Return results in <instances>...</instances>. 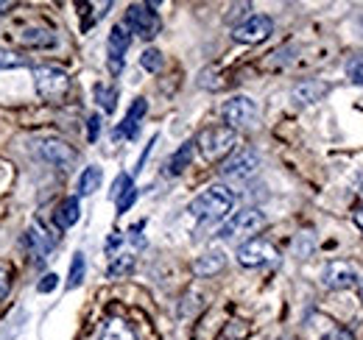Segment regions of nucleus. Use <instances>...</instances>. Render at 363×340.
<instances>
[{
    "instance_id": "f257e3e1",
    "label": "nucleus",
    "mask_w": 363,
    "mask_h": 340,
    "mask_svg": "<svg viewBox=\"0 0 363 340\" xmlns=\"http://www.w3.org/2000/svg\"><path fill=\"white\" fill-rule=\"evenodd\" d=\"M232 207H235V193L224 184H213L190 201V215L201 223H218L232 212Z\"/></svg>"
},
{
    "instance_id": "f03ea898",
    "label": "nucleus",
    "mask_w": 363,
    "mask_h": 340,
    "mask_svg": "<svg viewBox=\"0 0 363 340\" xmlns=\"http://www.w3.org/2000/svg\"><path fill=\"white\" fill-rule=\"evenodd\" d=\"M196 145H199V151H201V157H204L207 162H218V159H224L227 154L235 151L238 134L229 126H210L199 134Z\"/></svg>"
},
{
    "instance_id": "7ed1b4c3",
    "label": "nucleus",
    "mask_w": 363,
    "mask_h": 340,
    "mask_svg": "<svg viewBox=\"0 0 363 340\" xmlns=\"http://www.w3.org/2000/svg\"><path fill=\"white\" fill-rule=\"evenodd\" d=\"M34 84H37V92H40L45 101L56 103V101H62V98L67 95V89H70V76H67L62 67L40 64V67H34Z\"/></svg>"
},
{
    "instance_id": "20e7f679",
    "label": "nucleus",
    "mask_w": 363,
    "mask_h": 340,
    "mask_svg": "<svg viewBox=\"0 0 363 340\" xmlns=\"http://www.w3.org/2000/svg\"><path fill=\"white\" fill-rule=\"evenodd\" d=\"M263 226H266V215L260 212V210H240V212H235L227 223L221 226L218 237H224V240L249 237V240H252Z\"/></svg>"
},
{
    "instance_id": "39448f33",
    "label": "nucleus",
    "mask_w": 363,
    "mask_h": 340,
    "mask_svg": "<svg viewBox=\"0 0 363 340\" xmlns=\"http://www.w3.org/2000/svg\"><path fill=\"white\" fill-rule=\"evenodd\" d=\"M123 26H126L132 34H137L140 40H154V37L160 34V28H162V20H160V14L154 11L151 3H148V6L135 3V6H129Z\"/></svg>"
},
{
    "instance_id": "423d86ee",
    "label": "nucleus",
    "mask_w": 363,
    "mask_h": 340,
    "mask_svg": "<svg viewBox=\"0 0 363 340\" xmlns=\"http://www.w3.org/2000/svg\"><path fill=\"white\" fill-rule=\"evenodd\" d=\"M257 168H260V157H257V151H252V148H240V151H235L227 162H224L221 176L229 178V181H246V178H252V176L257 173Z\"/></svg>"
},
{
    "instance_id": "0eeeda50",
    "label": "nucleus",
    "mask_w": 363,
    "mask_h": 340,
    "mask_svg": "<svg viewBox=\"0 0 363 340\" xmlns=\"http://www.w3.org/2000/svg\"><path fill=\"white\" fill-rule=\"evenodd\" d=\"M221 115H224V123L235 131V128H246L255 123V118H257V106H255L252 98L238 95V98H229L227 103H224Z\"/></svg>"
},
{
    "instance_id": "6e6552de",
    "label": "nucleus",
    "mask_w": 363,
    "mask_h": 340,
    "mask_svg": "<svg viewBox=\"0 0 363 340\" xmlns=\"http://www.w3.org/2000/svg\"><path fill=\"white\" fill-rule=\"evenodd\" d=\"M277 249H274L269 240H260V237H252L246 240L243 246H238V262L243 268H260V265H272L277 259Z\"/></svg>"
},
{
    "instance_id": "1a4fd4ad",
    "label": "nucleus",
    "mask_w": 363,
    "mask_h": 340,
    "mask_svg": "<svg viewBox=\"0 0 363 340\" xmlns=\"http://www.w3.org/2000/svg\"><path fill=\"white\" fill-rule=\"evenodd\" d=\"M272 31H274L272 17H266V14H252L249 20H243L240 26H235L232 37L243 45H257V42H263V40H269Z\"/></svg>"
},
{
    "instance_id": "9d476101",
    "label": "nucleus",
    "mask_w": 363,
    "mask_h": 340,
    "mask_svg": "<svg viewBox=\"0 0 363 340\" xmlns=\"http://www.w3.org/2000/svg\"><path fill=\"white\" fill-rule=\"evenodd\" d=\"M40 154H43L45 162H50L53 168H59V170H70L76 165V159H79L76 151H73L65 140H56V137H48V140L40 142Z\"/></svg>"
},
{
    "instance_id": "9b49d317",
    "label": "nucleus",
    "mask_w": 363,
    "mask_h": 340,
    "mask_svg": "<svg viewBox=\"0 0 363 340\" xmlns=\"http://www.w3.org/2000/svg\"><path fill=\"white\" fill-rule=\"evenodd\" d=\"M321 282H324V288H330V290H344V288H352V285L358 282V271H355V265H350V262H344V259H335V262H330V265L324 268Z\"/></svg>"
},
{
    "instance_id": "f8f14e48",
    "label": "nucleus",
    "mask_w": 363,
    "mask_h": 340,
    "mask_svg": "<svg viewBox=\"0 0 363 340\" xmlns=\"http://www.w3.org/2000/svg\"><path fill=\"white\" fill-rule=\"evenodd\" d=\"M132 45V34L126 26H115L112 34H109V70L118 76L123 70V53L129 50Z\"/></svg>"
},
{
    "instance_id": "ddd939ff",
    "label": "nucleus",
    "mask_w": 363,
    "mask_h": 340,
    "mask_svg": "<svg viewBox=\"0 0 363 340\" xmlns=\"http://www.w3.org/2000/svg\"><path fill=\"white\" fill-rule=\"evenodd\" d=\"M145 112H148V103H145V98H137L135 103L129 106V112H126L123 123L115 128V137H129V140H135L137 131H140V120L145 118Z\"/></svg>"
},
{
    "instance_id": "4468645a",
    "label": "nucleus",
    "mask_w": 363,
    "mask_h": 340,
    "mask_svg": "<svg viewBox=\"0 0 363 340\" xmlns=\"http://www.w3.org/2000/svg\"><path fill=\"white\" fill-rule=\"evenodd\" d=\"M26 243H28V249L34 251V256H37V265L43 268L45 265L48 254H50V249H53V240L45 234V229L40 226V220L28 229V234H26Z\"/></svg>"
},
{
    "instance_id": "2eb2a0df",
    "label": "nucleus",
    "mask_w": 363,
    "mask_h": 340,
    "mask_svg": "<svg viewBox=\"0 0 363 340\" xmlns=\"http://www.w3.org/2000/svg\"><path fill=\"white\" fill-rule=\"evenodd\" d=\"M224 265H227V254L221 249H213V251H207V254H201L196 259L193 271H196V276H216Z\"/></svg>"
},
{
    "instance_id": "dca6fc26",
    "label": "nucleus",
    "mask_w": 363,
    "mask_h": 340,
    "mask_svg": "<svg viewBox=\"0 0 363 340\" xmlns=\"http://www.w3.org/2000/svg\"><path fill=\"white\" fill-rule=\"evenodd\" d=\"M20 42L26 47H50V45H56V34L45 26H28V28H23Z\"/></svg>"
},
{
    "instance_id": "f3484780",
    "label": "nucleus",
    "mask_w": 363,
    "mask_h": 340,
    "mask_svg": "<svg viewBox=\"0 0 363 340\" xmlns=\"http://www.w3.org/2000/svg\"><path fill=\"white\" fill-rule=\"evenodd\" d=\"M324 95H327V84L316 81V79H308V81L294 86V101L296 103H318Z\"/></svg>"
},
{
    "instance_id": "a211bd4d",
    "label": "nucleus",
    "mask_w": 363,
    "mask_h": 340,
    "mask_svg": "<svg viewBox=\"0 0 363 340\" xmlns=\"http://www.w3.org/2000/svg\"><path fill=\"white\" fill-rule=\"evenodd\" d=\"M79 215H82L79 198H76V196H70V198H65V201L56 207V212H53V220H56V226H59V229H70V226L79 220Z\"/></svg>"
},
{
    "instance_id": "6ab92c4d",
    "label": "nucleus",
    "mask_w": 363,
    "mask_h": 340,
    "mask_svg": "<svg viewBox=\"0 0 363 340\" xmlns=\"http://www.w3.org/2000/svg\"><path fill=\"white\" fill-rule=\"evenodd\" d=\"M193 154H196V142H193V140L182 142L179 148L174 151V157L168 159V176H179L182 170L193 162Z\"/></svg>"
},
{
    "instance_id": "aec40b11",
    "label": "nucleus",
    "mask_w": 363,
    "mask_h": 340,
    "mask_svg": "<svg viewBox=\"0 0 363 340\" xmlns=\"http://www.w3.org/2000/svg\"><path fill=\"white\" fill-rule=\"evenodd\" d=\"M101 340H137V332L123 321V318H109L104 324Z\"/></svg>"
},
{
    "instance_id": "412c9836",
    "label": "nucleus",
    "mask_w": 363,
    "mask_h": 340,
    "mask_svg": "<svg viewBox=\"0 0 363 340\" xmlns=\"http://www.w3.org/2000/svg\"><path fill=\"white\" fill-rule=\"evenodd\" d=\"M95 101L101 103V109H104L106 115H112L115 106H118V89L106 84H95Z\"/></svg>"
},
{
    "instance_id": "4be33fe9",
    "label": "nucleus",
    "mask_w": 363,
    "mask_h": 340,
    "mask_svg": "<svg viewBox=\"0 0 363 340\" xmlns=\"http://www.w3.org/2000/svg\"><path fill=\"white\" fill-rule=\"evenodd\" d=\"M98 184H101V168H84V173L79 176V196H92L95 190H98Z\"/></svg>"
},
{
    "instance_id": "5701e85b",
    "label": "nucleus",
    "mask_w": 363,
    "mask_h": 340,
    "mask_svg": "<svg viewBox=\"0 0 363 340\" xmlns=\"http://www.w3.org/2000/svg\"><path fill=\"white\" fill-rule=\"evenodd\" d=\"M132 268H135V256L132 254H115L112 256V262H109V271H106V273H109L112 279H118V276H126Z\"/></svg>"
},
{
    "instance_id": "b1692460",
    "label": "nucleus",
    "mask_w": 363,
    "mask_h": 340,
    "mask_svg": "<svg viewBox=\"0 0 363 340\" xmlns=\"http://www.w3.org/2000/svg\"><path fill=\"white\" fill-rule=\"evenodd\" d=\"M84 273H87V259H84V254L79 251V254L73 256V262H70V276H67V288H79V285L84 282Z\"/></svg>"
},
{
    "instance_id": "393cba45",
    "label": "nucleus",
    "mask_w": 363,
    "mask_h": 340,
    "mask_svg": "<svg viewBox=\"0 0 363 340\" xmlns=\"http://www.w3.org/2000/svg\"><path fill=\"white\" fill-rule=\"evenodd\" d=\"M140 64H143V70H148V73H160V70H162V53H160L157 47H148V50H143Z\"/></svg>"
},
{
    "instance_id": "a878e982",
    "label": "nucleus",
    "mask_w": 363,
    "mask_h": 340,
    "mask_svg": "<svg viewBox=\"0 0 363 340\" xmlns=\"http://www.w3.org/2000/svg\"><path fill=\"white\" fill-rule=\"evenodd\" d=\"M28 62L11 50H0V70H17V67H26Z\"/></svg>"
},
{
    "instance_id": "bb28decb",
    "label": "nucleus",
    "mask_w": 363,
    "mask_h": 340,
    "mask_svg": "<svg viewBox=\"0 0 363 340\" xmlns=\"http://www.w3.org/2000/svg\"><path fill=\"white\" fill-rule=\"evenodd\" d=\"M347 76H350L355 84H363V53H355V56L347 62Z\"/></svg>"
},
{
    "instance_id": "cd10ccee",
    "label": "nucleus",
    "mask_w": 363,
    "mask_h": 340,
    "mask_svg": "<svg viewBox=\"0 0 363 340\" xmlns=\"http://www.w3.org/2000/svg\"><path fill=\"white\" fill-rule=\"evenodd\" d=\"M132 187H135V184H132V176H129V173H121V176L115 178V184H112L109 196H112V198L118 201V198H121V196H123L126 190H132Z\"/></svg>"
},
{
    "instance_id": "c85d7f7f",
    "label": "nucleus",
    "mask_w": 363,
    "mask_h": 340,
    "mask_svg": "<svg viewBox=\"0 0 363 340\" xmlns=\"http://www.w3.org/2000/svg\"><path fill=\"white\" fill-rule=\"evenodd\" d=\"M135 201H137V190H135V187H132V190H126V193H123V196L118 198V215L129 212Z\"/></svg>"
},
{
    "instance_id": "c756f323",
    "label": "nucleus",
    "mask_w": 363,
    "mask_h": 340,
    "mask_svg": "<svg viewBox=\"0 0 363 340\" xmlns=\"http://www.w3.org/2000/svg\"><path fill=\"white\" fill-rule=\"evenodd\" d=\"M56 285H59V276H56V273H45L43 282L37 285V290H40V293H50V290H56Z\"/></svg>"
},
{
    "instance_id": "7c9ffc66",
    "label": "nucleus",
    "mask_w": 363,
    "mask_h": 340,
    "mask_svg": "<svg viewBox=\"0 0 363 340\" xmlns=\"http://www.w3.org/2000/svg\"><path fill=\"white\" fill-rule=\"evenodd\" d=\"M98 134H101V118H98V115H92L90 120H87V140L95 142V140H98Z\"/></svg>"
},
{
    "instance_id": "2f4dec72",
    "label": "nucleus",
    "mask_w": 363,
    "mask_h": 340,
    "mask_svg": "<svg viewBox=\"0 0 363 340\" xmlns=\"http://www.w3.org/2000/svg\"><path fill=\"white\" fill-rule=\"evenodd\" d=\"M9 288H11V276H9V271H3V268H0V301L6 298Z\"/></svg>"
},
{
    "instance_id": "473e14b6",
    "label": "nucleus",
    "mask_w": 363,
    "mask_h": 340,
    "mask_svg": "<svg viewBox=\"0 0 363 340\" xmlns=\"http://www.w3.org/2000/svg\"><path fill=\"white\" fill-rule=\"evenodd\" d=\"M123 243V234L121 232H112V237H109V243H106V254H115V249Z\"/></svg>"
},
{
    "instance_id": "72a5a7b5",
    "label": "nucleus",
    "mask_w": 363,
    "mask_h": 340,
    "mask_svg": "<svg viewBox=\"0 0 363 340\" xmlns=\"http://www.w3.org/2000/svg\"><path fill=\"white\" fill-rule=\"evenodd\" d=\"M324 340H355V338H352V332H347V329H335V332H330Z\"/></svg>"
},
{
    "instance_id": "f704fd0d",
    "label": "nucleus",
    "mask_w": 363,
    "mask_h": 340,
    "mask_svg": "<svg viewBox=\"0 0 363 340\" xmlns=\"http://www.w3.org/2000/svg\"><path fill=\"white\" fill-rule=\"evenodd\" d=\"M313 251V234H302V251L299 254L305 256V254H311Z\"/></svg>"
},
{
    "instance_id": "c9c22d12",
    "label": "nucleus",
    "mask_w": 363,
    "mask_h": 340,
    "mask_svg": "<svg viewBox=\"0 0 363 340\" xmlns=\"http://www.w3.org/2000/svg\"><path fill=\"white\" fill-rule=\"evenodd\" d=\"M352 215H355V223L363 229V207H355V212H352Z\"/></svg>"
},
{
    "instance_id": "e433bc0d",
    "label": "nucleus",
    "mask_w": 363,
    "mask_h": 340,
    "mask_svg": "<svg viewBox=\"0 0 363 340\" xmlns=\"http://www.w3.org/2000/svg\"><path fill=\"white\" fill-rule=\"evenodd\" d=\"M14 8V3H9V0H0V14H6V11H11Z\"/></svg>"
}]
</instances>
